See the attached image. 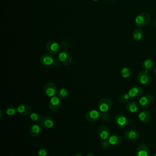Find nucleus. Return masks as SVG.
I'll list each match as a JSON object with an SVG mask.
<instances>
[{
  "mask_svg": "<svg viewBox=\"0 0 156 156\" xmlns=\"http://www.w3.org/2000/svg\"><path fill=\"white\" fill-rule=\"evenodd\" d=\"M151 20V16L149 13L143 12L138 14L135 18V24L139 27L145 26Z\"/></svg>",
  "mask_w": 156,
  "mask_h": 156,
  "instance_id": "obj_1",
  "label": "nucleus"
},
{
  "mask_svg": "<svg viewBox=\"0 0 156 156\" xmlns=\"http://www.w3.org/2000/svg\"><path fill=\"white\" fill-rule=\"evenodd\" d=\"M155 98L151 94H147L142 96L139 99V105L140 106L146 109L151 107L154 103Z\"/></svg>",
  "mask_w": 156,
  "mask_h": 156,
  "instance_id": "obj_2",
  "label": "nucleus"
},
{
  "mask_svg": "<svg viewBox=\"0 0 156 156\" xmlns=\"http://www.w3.org/2000/svg\"><path fill=\"white\" fill-rule=\"evenodd\" d=\"M112 106V101L108 98H103L100 99L98 104V109L102 112H107Z\"/></svg>",
  "mask_w": 156,
  "mask_h": 156,
  "instance_id": "obj_3",
  "label": "nucleus"
},
{
  "mask_svg": "<svg viewBox=\"0 0 156 156\" xmlns=\"http://www.w3.org/2000/svg\"><path fill=\"white\" fill-rule=\"evenodd\" d=\"M43 91L44 94L48 97H52L57 94V87L55 84L53 82H47L43 87Z\"/></svg>",
  "mask_w": 156,
  "mask_h": 156,
  "instance_id": "obj_4",
  "label": "nucleus"
},
{
  "mask_svg": "<svg viewBox=\"0 0 156 156\" xmlns=\"http://www.w3.org/2000/svg\"><path fill=\"white\" fill-rule=\"evenodd\" d=\"M58 58L60 63L66 66L71 65L73 61L71 55L66 51H60L58 54Z\"/></svg>",
  "mask_w": 156,
  "mask_h": 156,
  "instance_id": "obj_5",
  "label": "nucleus"
},
{
  "mask_svg": "<svg viewBox=\"0 0 156 156\" xmlns=\"http://www.w3.org/2000/svg\"><path fill=\"white\" fill-rule=\"evenodd\" d=\"M61 107L60 98L57 96H54L51 98L48 102V107L51 111H57Z\"/></svg>",
  "mask_w": 156,
  "mask_h": 156,
  "instance_id": "obj_6",
  "label": "nucleus"
},
{
  "mask_svg": "<svg viewBox=\"0 0 156 156\" xmlns=\"http://www.w3.org/2000/svg\"><path fill=\"white\" fill-rule=\"evenodd\" d=\"M137 80L141 85H147L151 82V77L147 71H143L138 74Z\"/></svg>",
  "mask_w": 156,
  "mask_h": 156,
  "instance_id": "obj_7",
  "label": "nucleus"
},
{
  "mask_svg": "<svg viewBox=\"0 0 156 156\" xmlns=\"http://www.w3.org/2000/svg\"><path fill=\"white\" fill-rule=\"evenodd\" d=\"M115 124L119 128H124L128 125V119L127 117L121 113L117 114L114 118Z\"/></svg>",
  "mask_w": 156,
  "mask_h": 156,
  "instance_id": "obj_8",
  "label": "nucleus"
},
{
  "mask_svg": "<svg viewBox=\"0 0 156 156\" xmlns=\"http://www.w3.org/2000/svg\"><path fill=\"white\" fill-rule=\"evenodd\" d=\"M46 48L49 54L55 55L59 51L60 45L57 41L50 40L47 42L46 44Z\"/></svg>",
  "mask_w": 156,
  "mask_h": 156,
  "instance_id": "obj_9",
  "label": "nucleus"
},
{
  "mask_svg": "<svg viewBox=\"0 0 156 156\" xmlns=\"http://www.w3.org/2000/svg\"><path fill=\"white\" fill-rule=\"evenodd\" d=\"M40 126L45 129H51L54 125V121L52 117L49 115H46L41 119L40 121Z\"/></svg>",
  "mask_w": 156,
  "mask_h": 156,
  "instance_id": "obj_10",
  "label": "nucleus"
},
{
  "mask_svg": "<svg viewBox=\"0 0 156 156\" xmlns=\"http://www.w3.org/2000/svg\"><path fill=\"white\" fill-rule=\"evenodd\" d=\"M85 119L89 122H94L99 119L101 116L99 112L95 109H91L85 113Z\"/></svg>",
  "mask_w": 156,
  "mask_h": 156,
  "instance_id": "obj_11",
  "label": "nucleus"
},
{
  "mask_svg": "<svg viewBox=\"0 0 156 156\" xmlns=\"http://www.w3.org/2000/svg\"><path fill=\"white\" fill-rule=\"evenodd\" d=\"M127 93L129 95L130 98L136 99L142 96L143 90V88L139 86H133L129 89Z\"/></svg>",
  "mask_w": 156,
  "mask_h": 156,
  "instance_id": "obj_12",
  "label": "nucleus"
},
{
  "mask_svg": "<svg viewBox=\"0 0 156 156\" xmlns=\"http://www.w3.org/2000/svg\"><path fill=\"white\" fill-rule=\"evenodd\" d=\"M136 156H150L149 147L145 144H139L135 152Z\"/></svg>",
  "mask_w": 156,
  "mask_h": 156,
  "instance_id": "obj_13",
  "label": "nucleus"
},
{
  "mask_svg": "<svg viewBox=\"0 0 156 156\" xmlns=\"http://www.w3.org/2000/svg\"><path fill=\"white\" fill-rule=\"evenodd\" d=\"M55 59L54 57L49 54H43L40 58V63L44 66H51L54 64Z\"/></svg>",
  "mask_w": 156,
  "mask_h": 156,
  "instance_id": "obj_14",
  "label": "nucleus"
},
{
  "mask_svg": "<svg viewBox=\"0 0 156 156\" xmlns=\"http://www.w3.org/2000/svg\"><path fill=\"white\" fill-rule=\"evenodd\" d=\"M98 135L102 140H108L110 136V129L105 126H101L98 129Z\"/></svg>",
  "mask_w": 156,
  "mask_h": 156,
  "instance_id": "obj_15",
  "label": "nucleus"
},
{
  "mask_svg": "<svg viewBox=\"0 0 156 156\" xmlns=\"http://www.w3.org/2000/svg\"><path fill=\"white\" fill-rule=\"evenodd\" d=\"M124 136L128 140L136 141L140 137V133L135 129H130L126 131Z\"/></svg>",
  "mask_w": 156,
  "mask_h": 156,
  "instance_id": "obj_16",
  "label": "nucleus"
},
{
  "mask_svg": "<svg viewBox=\"0 0 156 156\" xmlns=\"http://www.w3.org/2000/svg\"><path fill=\"white\" fill-rule=\"evenodd\" d=\"M17 112L21 116H27L30 114L32 109L29 105L26 104H22L19 105L17 107Z\"/></svg>",
  "mask_w": 156,
  "mask_h": 156,
  "instance_id": "obj_17",
  "label": "nucleus"
},
{
  "mask_svg": "<svg viewBox=\"0 0 156 156\" xmlns=\"http://www.w3.org/2000/svg\"><path fill=\"white\" fill-rule=\"evenodd\" d=\"M151 118V115L150 112L146 110H141L138 114V119L143 123L148 122Z\"/></svg>",
  "mask_w": 156,
  "mask_h": 156,
  "instance_id": "obj_18",
  "label": "nucleus"
},
{
  "mask_svg": "<svg viewBox=\"0 0 156 156\" xmlns=\"http://www.w3.org/2000/svg\"><path fill=\"white\" fill-rule=\"evenodd\" d=\"M126 109L130 113H136L139 110V104L135 101H129L126 105Z\"/></svg>",
  "mask_w": 156,
  "mask_h": 156,
  "instance_id": "obj_19",
  "label": "nucleus"
},
{
  "mask_svg": "<svg viewBox=\"0 0 156 156\" xmlns=\"http://www.w3.org/2000/svg\"><path fill=\"white\" fill-rule=\"evenodd\" d=\"M108 142L110 145L117 146H119L122 143L121 137L118 134H113L110 135L108 139Z\"/></svg>",
  "mask_w": 156,
  "mask_h": 156,
  "instance_id": "obj_20",
  "label": "nucleus"
},
{
  "mask_svg": "<svg viewBox=\"0 0 156 156\" xmlns=\"http://www.w3.org/2000/svg\"><path fill=\"white\" fill-rule=\"evenodd\" d=\"M29 134L33 137H37L41 132V127L38 124H32L29 130Z\"/></svg>",
  "mask_w": 156,
  "mask_h": 156,
  "instance_id": "obj_21",
  "label": "nucleus"
},
{
  "mask_svg": "<svg viewBox=\"0 0 156 156\" xmlns=\"http://www.w3.org/2000/svg\"><path fill=\"white\" fill-rule=\"evenodd\" d=\"M144 37V32L142 29L138 28L133 32V38L135 41H140Z\"/></svg>",
  "mask_w": 156,
  "mask_h": 156,
  "instance_id": "obj_22",
  "label": "nucleus"
},
{
  "mask_svg": "<svg viewBox=\"0 0 156 156\" xmlns=\"http://www.w3.org/2000/svg\"><path fill=\"white\" fill-rule=\"evenodd\" d=\"M154 66V62L149 58H147L144 60L142 64V67L143 69L146 71L151 70Z\"/></svg>",
  "mask_w": 156,
  "mask_h": 156,
  "instance_id": "obj_23",
  "label": "nucleus"
},
{
  "mask_svg": "<svg viewBox=\"0 0 156 156\" xmlns=\"http://www.w3.org/2000/svg\"><path fill=\"white\" fill-rule=\"evenodd\" d=\"M57 96L60 99H66L69 96V91L65 88H61L57 91Z\"/></svg>",
  "mask_w": 156,
  "mask_h": 156,
  "instance_id": "obj_24",
  "label": "nucleus"
},
{
  "mask_svg": "<svg viewBox=\"0 0 156 156\" xmlns=\"http://www.w3.org/2000/svg\"><path fill=\"white\" fill-rule=\"evenodd\" d=\"M17 112V108L14 105H10L5 109V112L8 116H13Z\"/></svg>",
  "mask_w": 156,
  "mask_h": 156,
  "instance_id": "obj_25",
  "label": "nucleus"
},
{
  "mask_svg": "<svg viewBox=\"0 0 156 156\" xmlns=\"http://www.w3.org/2000/svg\"><path fill=\"white\" fill-rule=\"evenodd\" d=\"M41 119L40 114L37 112H33L30 114V119L34 122H40Z\"/></svg>",
  "mask_w": 156,
  "mask_h": 156,
  "instance_id": "obj_26",
  "label": "nucleus"
},
{
  "mask_svg": "<svg viewBox=\"0 0 156 156\" xmlns=\"http://www.w3.org/2000/svg\"><path fill=\"white\" fill-rule=\"evenodd\" d=\"M120 74H121V76L123 78H127L130 76L131 71H130V69L129 68L124 67V68H122L121 69Z\"/></svg>",
  "mask_w": 156,
  "mask_h": 156,
  "instance_id": "obj_27",
  "label": "nucleus"
},
{
  "mask_svg": "<svg viewBox=\"0 0 156 156\" xmlns=\"http://www.w3.org/2000/svg\"><path fill=\"white\" fill-rule=\"evenodd\" d=\"M130 99V96L128 94V93H124V94H121V95H119V96L118 97V100L120 102L124 104L126 102H128L129 100Z\"/></svg>",
  "mask_w": 156,
  "mask_h": 156,
  "instance_id": "obj_28",
  "label": "nucleus"
},
{
  "mask_svg": "<svg viewBox=\"0 0 156 156\" xmlns=\"http://www.w3.org/2000/svg\"><path fill=\"white\" fill-rule=\"evenodd\" d=\"M37 156H48L49 151L46 147H41L37 151Z\"/></svg>",
  "mask_w": 156,
  "mask_h": 156,
  "instance_id": "obj_29",
  "label": "nucleus"
},
{
  "mask_svg": "<svg viewBox=\"0 0 156 156\" xmlns=\"http://www.w3.org/2000/svg\"><path fill=\"white\" fill-rule=\"evenodd\" d=\"M110 144L108 140H102V141H101V146L104 149L108 148L110 146Z\"/></svg>",
  "mask_w": 156,
  "mask_h": 156,
  "instance_id": "obj_30",
  "label": "nucleus"
},
{
  "mask_svg": "<svg viewBox=\"0 0 156 156\" xmlns=\"http://www.w3.org/2000/svg\"><path fill=\"white\" fill-rule=\"evenodd\" d=\"M153 72H154V74L156 76V66H154V69H153Z\"/></svg>",
  "mask_w": 156,
  "mask_h": 156,
  "instance_id": "obj_31",
  "label": "nucleus"
},
{
  "mask_svg": "<svg viewBox=\"0 0 156 156\" xmlns=\"http://www.w3.org/2000/svg\"><path fill=\"white\" fill-rule=\"evenodd\" d=\"M153 26L154 27L156 28V19L153 21Z\"/></svg>",
  "mask_w": 156,
  "mask_h": 156,
  "instance_id": "obj_32",
  "label": "nucleus"
},
{
  "mask_svg": "<svg viewBox=\"0 0 156 156\" xmlns=\"http://www.w3.org/2000/svg\"><path fill=\"white\" fill-rule=\"evenodd\" d=\"M74 156H83L81 154H80V153H78V154H76Z\"/></svg>",
  "mask_w": 156,
  "mask_h": 156,
  "instance_id": "obj_33",
  "label": "nucleus"
},
{
  "mask_svg": "<svg viewBox=\"0 0 156 156\" xmlns=\"http://www.w3.org/2000/svg\"><path fill=\"white\" fill-rule=\"evenodd\" d=\"M85 156H94V155H93V154H87Z\"/></svg>",
  "mask_w": 156,
  "mask_h": 156,
  "instance_id": "obj_34",
  "label": "nucleus"
},
{
  "mask_svg": "<svg viewBox=\"0 0 156 156\" xmlns=\"http://www.w3.org/2000/svg\"><path fill=\"white\" fill-rule=\"evenodd\" d=\"M152 156H156V153H155Z\"/></svg>",
  "mask_w": 156,
  "mask_h": 156,
  "instance_id": "obj_35",
  "label": "nucleus"
},
{
  "mask_svg": "<svg viewBox=\"0 0 156 156\" xmlns=\"http://www.w3.org/2000/svg\"><path fill=\"white\" fill-rule=\"evenodd\" d=\"M93 1H99V0H93Z\"/></svg>",
  "mask_w": 156,
  "mask_h": 156,
  "instance_id": "obj_36",
  "label": "nucleus"
}]
</instances>
